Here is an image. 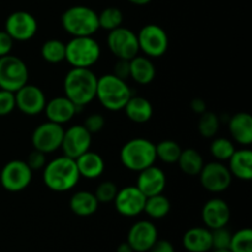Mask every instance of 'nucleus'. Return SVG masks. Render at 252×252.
<instances>
[{
    "instance_id": "1",
    "label": "nucleus",
    "mask_w": 252,
    "mask_h": 252,
    "mask_svg": "<svg viewBox=\"0 0 252 252\" xmlns=\"http://www.w3.org/2000/svg\"><path fill=\"white\" fill-rule=\"evenodd\" d=\"M97 76L91 68H71L64 76V96L76 107H85L96 98Z\"/></svg>"
},
{
    "instance_id": "2",
    "label": "nucleus",
    "mask_w": 252,
    "mask_h": 252,
    "mask_svg": "<svg viewBox=\"0 0 252 252\" xmlns=\"http://www.w3.org/2000/svg\"><path fill=\"white\" fill-rule=\"evenodd\" d=\"M42 170H43L42 179L44 185L54 192L70 191L80 180L75 159H71L65 155L47 161Z\"/></svg>"
},
{
    "instance_id": "3",
    "label": "nucleus",
    "mask_w": 252,
    "mask_h": 252,
    "mask_svg": "<svg viewBox=\"0 0 252 252\" xmlns=\"http://www.w3.org/2000/svg\"><path fill=\"white\" fill-rule=\"evenodd\" d=\"M132 95V90L127 81L118 78L115 74H103L97 78L96 98L107 111H122Z\"/></svg>"
},
{
    "instance_id": "4",
    "label": "nucleus",
    "mask_w": 252,
    "mask_h": 252,
    "mask_svg": "<svg viewBox=\"0 0 252 252\" xmlns=\"http://www.w3.org/2000/svg\"><path fill=\"white\" fill-rule=\"evenodd\" d=\"M61 24L64 31L73 37L94 36L100 30L98 14L85 5H74L62 14Z\"/></svg>"
},
{
    "instance_id": "5",
    "label": "nucleus",
    "mask_w": 252,
    "mask_h": 252,
    "mask_svg": "<svg viewBox=\"0 0 252 252\" xmlns=\"http://www.w3.org/2000/svg\"><path fill=\"white\" fill-rule=\"evenodd\" d=\"M123 166L130 171L139 172L157 161L155 144L145 138H133L125 143L120 152Z\"/></svg>"
},
{
    "instance_id": "6",
    "label": "nucleus",
    "mask_w": 252,
    "mask_h": 252,
    "mask_svg": "<svg viewBox=\"0 0 252 252\" xmlns=\"http://www.w3.org/2000/svg\"><path fill=\"white\" fill-rule=\"evenodd\" d=\"M101 57V47L93 36L73 37L65 43V61L71 68H91Z\"/></svg>"
},
{
    "instance_id": "7",
    "label": "nucleus",
    "mask_w": 252,
    "mask_h": 252,
    "mask_svg": "<svg viewBox=\"0 0 252 252\" xmlns=\"http://www.w3.org/2000/svg\"><path fill=\"white\" fill-rule=\"evenodd\" d=\"M29 83V68L21 58L11 53L0 57V89L16 93Z\"/></svg>"
},
{
    "instance_id": "8",
    "label": "nucleus",
    "mask_w": 252,
    "mask_h": 252,
    "mask_svg": "<svg viewBox=\"0 0 252 252\" xmlns=\"http://www.w3.org/2000/svg\"><path fill=\"white\" fill-rule=\"evenodd\" d=\"M139 52L145 57L159 58L167 52L169 36L161 26L157 24H148L143 26L137 33Z\"/></svg>"
},
{
    "instance_id": "9",
    "label": "nucleus",
    "mask_w": 252,
    "mask_h": 252,
    "mask_svg": "<svg viewBox=\"0 0 252 252\" xmlns=\"http://www.w3.org/2000/svg\"><path fill=\"white\" fill-rule=\"evenodd\" d=\"M32 172L24 160H11L0 171V185L9 192H21L31 184Z\"/></svg>"
},
{
    "instance_id": "10",
    "label": "nucleus",
    "mask_w": 252,
    "mask_h": 252,
    "mask_svg": "<svg viewBox=\"0 0 252 252\" xmlns=\"http://www.w3.org/2000/svg\"><path fill=\"white\" fill-rule=\"evenodd\" d=\"M107 47L117 59L130 61L139 53L137 33L123 26L108 32Z\"/></svg>"
},
{
    "instance_id": "11",
    "label": "nucleus",
    "mask_w": 252,
    "mask_h": 252,
    "mask_svg": "<svg viewBox=\"0 0 252 252\" xmlns=\"http://www.w3.org/2000/svg\"><path fill=\"white\" fill-rule=\"evenodd\" d=\"M4 31L14 41L26 42L36 36L38 31V22L31 12L17 10L6 17Z\"/></svg>"
},
{
    "instance_id": "12",
    "label": "nucleus",
    "mask_w": 252,
    "mask_h": 252,
    "mask_svg": "<svg viewBox=\"0 0 252 252\" xmlns=\"http://www.w3.org/2000/svg\"><path fill=\"white\" fill-rule=\"evenodd\" d=\"M64 135V127L58 123L47 122L41 123L34 128L31 135V143L33 149L39 150L44 154H51L61 149L62 140Z\"/></svg>"
},
{
    "instance_id": "13",
    "label": "nucleus",
    "mask_w": 252,
    "mask_h": 252,
    "mask_svg": "<svg viewBox=\"0 0 252 252\" xmlns=\"http://www.w3.org/2000/svg\"><path fill=\"white\" fill-rule=\"evenodd\" d=\"M202 187L212 193H221L230 187L233 176L228 169V165L221 161H212L204 164L198 175Z\"/></svg>"
},
{
    "instance_id": "14",
    "label": "nucleus",
    "mask_w": 252,
    "mask_h": 252,
    "mask_svg": "<svg viewBox=\"0 0 252 252\" xmlns=\"http://www.w3.org/2000/svg\"><path fill=\"white\" fill-rule=\"evenodd\" d=\"M91 142H93V134L88 132L83 125H75L64 129L63 140H62L61 149L65 157L76 159L90 150Z\"/></svg>"
},
{
    "instance_id": "15",
    "label": "nucleus",
    "mask_w": 252,
    "mask_h": 252,
    "mask_svg": "<svg viewBox=\"0 0 252 252\" xmlns=\"http://www.w3.org/2000/svg\"><path fill=\"white\" fill-rule=\"evenodd\" d=\"M147 197L139 191L137 186H127L118 189L113 203L118 214L127 218H134L144 212Z\"/></svg>"
},
{
    "instance_id": "16",
    "label": "nucleus",
    "mask_w": 252,
    "mask_h": 252,
    "mask_svg": "<svg viewBox=\"0 0 252 252\" xmlns=\"http://www.w3.org/2000/svg\"><path fill=\"white\" fill-rule=\"evenodd\" d=\"M16 108L26 116H37L43 112L46 106V95L39 86L29 84L15 93Z\"/></svg>"
},
{
    "instance_id": "17",
    "label": "nucleus",
    "mask_w": 252,
    "mask_h": 252,
    "mask_svg": "<svg viewBox=\"0 0 252 252\" xmlns=\"http://www.w3.org/2000/svg\"><path fill=\"white\" fill-rule=\"evenodd\" d=\"M159 239L157 226L149 220H139L130 226L127 243L134 252H148Z\"/></svg>"
},
{
    "instance_id": "18",
    "label": "nucleus",
    "mask_w": 252,
    "mask_h": 252,
    "mask_svg": "<svg viewBox=\"0 0 252 252\" xmlns=\"http://www.w3.org/2000/svg\"><path fill=\"white\" fill-rule=\"evenodd\" d=\"M230 217L231 212L229 204L218 197L207 201L202 208V220L204 226L209 230L226 226L230 221Z\"/></svg>"
},
{
    "instance_id": "19",
    "label": "nucleus",
    "mask_w": 252,
    "mask_h": 252,
    "mask_svg": "<svg viewBox=\"0 0 252 252\" xmlns=\"http://www.w3.org/2000/svg\"><path fill=\"white\" fill-rule=\"evenodd\" d=\"M137 187L145 197L164 193L166 187V175L164 170L152 165L138 172Z\"/></svg>"
},
{
    "instance_id": "20",
    "label": "nucleus",
    "mask_w": 252,
    "mask_h": 252,
    "mask_svg": "<svg viewBox=\"0 0 252 252\" xmlns=\"http://www.w3.org/2000/svg\"><path fill=\"white\" fill-rule=\"evenodd\" d=\"M78 111L79 108L66 96H56L47 101L43 112L46 113L47 121L64 126L73 120Z\"/></svg>"
},
{
    "instance_id": "21",
    "label": "nucleus",
    "mask_w": 252,
    "mask_h": 252,
    "mask_svg": "<svg viewBox=\"0 0 252 252\" xmlns=\"http://www.w3.org/2000/svg\"><path fill=\"white\" fill-rule=\"evenodd\" d=\"M229 133L233 142L249 147L252 143V117L248 112H238L229 118Z\"/></svg>"
},
{
    "instance_id": "22",
    "label": "nucleus",
    "mask_w": 252,
    "mask_h": 252,
    "mask_svg": "<svg viewBox=\"0 0 252 252\" xmlns=\"http://www.w3.org/2000/svg\"><path fill=\"white\" fill-rule=\"evenodd\" d=\"M80 177L88 180L98 179L105 171V160L98 153L88 150L75 159Z\"/></svg>"
},
{
    "instance_id": "23",
    "label": "nucleus",
    "mask_w": 252,
    "mask_h": 252,
    "mask_svg": "<svg viewBox=\"0 0 252 252\" xmlns=\"http://www.w3.org/2000/svg\"><path fill=\"white\" fill-rule=\"evenodd\" d=\"M182 245L189 252L212 251V233L206 226H194L184 234Z\"/></svg>"
},
{
    "instance_id": "24",
    "label": "nucleus",
    "mask_w": 252,
    "mask_h": 252,
    "mask_svg": "<svg viewBox=\"0 0 252 252\" xmlns=\"http://www.w3.org/2000/svg\"><path fill=\"white\" fill-rule=\"evenodd\" d=\"M228 169L231 176L243 181L252 179V152L249 148H243L234 152L228 160Z\"/></svg>"
},
{
    "instance_id": "25",
    "label": "nucleus",
    "mask_w": 252,
    "mask_h": 252,
    "mask_svg": "<svg viewBox=\"0 0 252 252\" xmlns=\"http://www.w3.org/2000/svg\"><path fill=\"white\" fill-rule=\"evenodd\" d=\"M157 76V69L152 58L145 56H135L129 61V78L139 85H148Z\"/></svg>"
},
{
    "instance_id": "26",
    "label": "nucleus",
    "mask_w": 252,
    "mask_h": 252,
    "mask_svg": "<svg viewBox=\"0 0 252 252\" xmlns=\"http://www.w3.org/2000/svg\"><path fill=\"white\" fill-rule=\"evenodd\" d=\"M123 111H125L128 120H130L134 123H138V125L147 123L148 121L152 120L153 113H154L152 102L148 98L134 95L130 96Z\"/></svg>"
},
{
    "instance_id": "27",
    "label": "nucleus",
    "mask_w": 252,
    "mask_h": 252,
    "mask_svg": "<svg viewBox=\"0 0 252 252\" xmlns=\"http://www.w3.org/2000/svg\"><path fill=\"white\" fill-rule=\"evenodd\" d=\"M98 201L95 194L89 191H78L70 197V211L78 217H91L98 209Z\"/></svg>"
},
{
    "instance_id": "28",
    "label": "nucleus",
    "mask_w": 252,
    "mask_h": 252,
    "mask_svg": "<svg viewBox=\"0 0 252 252\" xmlns=\"http://www.w3.org/2000/svg\"><path fill=\"white\" fill-rule=\"evenodd\" d=\"M176 164L187 176H198L204 165V159L198 150L187 148L182 150Z\"/></svg>"
},
{
    "instance_id": "29",
    "label": "nucleus",
    "mask_w": 252,
    "mask_h": 252,
    "mask_svg": "<svg viewBox=\"0 0 252 252\" xmlns=\"http://www.w3.org/2000/svg\"><path fill=\"white\" fill-rule=\"evenodd\" d=\"M171 209V203L169 198L162 193L157 194V196L147 197L144 207V213L148 214L152 219H162L170 213Z\"/></svg>"
},
{
    "instance_id": "30",
    "label": "nucleus",
    "mask_w": 252,
    "mask_h": 252,
    "mask_svg": "<svg viewBox=\"0 0 252 252\" xmlns=\"http://www.w3.org/2000/svg\"><path fill=\"white\" fill-rule=\"evenodd\" d=\"M41 57L49 64L62 63L65 61V43L61 39H48L42 44Z\"/></svg>"
},
{
    "instance_id": "31",
    "label": "nucleus",
    "mask_w": 252,
    "mask_h": 252,
    "mask_svg": "<svg viewBox=\"0 0 252 252\" xmlns=\"http://www.w3.org/2000/svg\"><path fill=\"white\" fill-rule=\"evenodd\" d=\"M212 139L213 140H212L211 145H209V152H211L212 157L217 161H228L231 155L234 154V152L236 150L233 140L224 137H214Z\"/></svg>"
},
{
    "instance_id": "32",
    "label": "nucleus",
    "mask_w": 252,
    "mask_h": 252,
    "mask_svg": "<svg viewBox=\"0 0 252 252\" xmlns=\"http://www.w3.org/2000/svg\"><path fill=\"white\" fill-rule=\"evenodd\" d=\"M157 159L161 160L165 164H175L179 160L182 149L180 144L175 140L165 139L155 144Z\"/></svg>"
},
{
    "instance_id": "33",
    "label": "nucleus",
    "mask_w": 252,
    "mask_h": 252,
    "mask_svg": "<svg viewBox=\"0 0 252 252\" xmlns=\"http://www.w3.org/2000/svg\"><path fill=\"white\" fill-rule=\"evenodd\" d=\"M219 126H220V120H219V116L217 113L206 111L202 115H199L198 133L201 134V137L207 138V139L214 138L218 133Z\"/></svg>"
},
{
    "instance_id": "34",
    "label": "nucleus",
    "mask_w": 252,
    "mask_h": 252,
    "mask_svg": "<svg viewBox=\"0 0 252 252\" xmlns=\"http://www.w3.org/2000/svg\"><path fill=\"white\" fill-rule=\"evenodd\" d=\"M123 24V12L122 10L116 6H108L103 9L98 14V26L100 29L106 31H112V30L121 27Z\"/></svg>"
},
{
    "instance_id": "35",
    "label": "nucleus",
    "mask_w": 252,
    "mask_h": 252,
    "mask_svg": "<svg viewBox=\"0 0 252 252\" xmlns=\"http://www.w3.org/2000/svg\"><path fill=\"white\" fill-rule=\"evenodd\" d=\"M228 250L230 252H252L251 229L244 228L231 234L230 245Z\"/></svg>"
},
{
    "instance_id": "36",
    "label": "nucleus",
    "mask_w": 252,
    "mask_h": 252,
    "mask_svg": "<svg viewBox=\"0 0 252 252\" xmlns=\"http://www.w3.org/2000/svg\"><path fill=\"white\" fill-rule=\"evenodd\" d=\"M118 189L117 185L112 181H103L96 187L95 194L96 199L98 201V203H111L115 199L116 194H117Z\"/></svg>"
},
{
    "instance_id": "37",
    "label": "nucleus",
    "mask_w": 252,
    "mask_h": 252,
    "mask_svg": "<svg viewBox=\"0 0 252 252\" xmlns=\"http://www.w3.org/2000/svg\"><path fill=\"white\" fill-rule=\"evenodd\" d=\"M212 233V250H228L231 240V233L224 228L211 230Z\"/></svg>"
},
{
    "instance_id": "38",
    "label": "nucleus",
    "mask_w": 252,
    "mask_h": 252,
    "mask_svg": "<svg viewBox=\"0 0 252 252\" xmlns=\"http://www.w3.org/2000/svg\"><path fill=\"white\" fill-rule=\"evenodd\" d=\"M16 108L15 93L0 89V117L9 116Z\"/></svg>"
},
{
    "instance_id": "39",
    "label": "nucleus",
    "mask_w": 252,
    "mask_h": 252,
    "mask_svg": "<svg viewBox=\"0 0 252 252\" xmlns=\"http://www.w3.org/2000/svg\"><path fill=\"white\" fill-rule=\"evenodd\" d=\"M105 125L106 120L105 117H103V115H101V113H91V115H89L88 117L85 118L83 126L88 129L89 133L96 134V133H98L100 130L103 129Z\"/></svg>"
},
{
    "instance_id": "40",
    "label": "nucleus",
    "mask_w": 252,
    "mask_h": 252,
    "mask_svg": "<svg viewBox=\"0 0 252 252\" xmlns=\"http://www.w3.org/2000/svg\"><path fill=\"white\" fill-rule=\"evenodd\" d=\"M26 162L32 171H34V170H42L44 167V165L47 164V154L39 152V150L33 149L30 153L29 157H27Z\"/></svg>"
},
{
    "instance_id": "41",
    "label": "nucleus",
    "mask_w": 252,
    "mask_h": 252,
    "mask_svg": "<svg viewBox=\"0 0 252 252\" xmlns=\"http://www.w3.org/2000/svg\"><path fill=\"white\" fill-rule=\"evenodd\" d=\"M118 78L127 80L129 78V61L125 59H117L115 66H113V73Z\"/></svg>"
},
{
    "instance_id": "42",
    "label": "nucleus",
    "mask_w": 252,
    "mask_h": 252,
    "mask_svg": "<svg viewBox=\"0 0 252 252\" xmlns=\"http://www.w3.org/2000/svg\"><path fill=\"white\" fill-rule=\"evenodd\" d=\"M14 42V39H12L6 32L0 31V57H4L6 56V54L11 53Z\"/></svg>"
},
{
    "instance_id": "43",
    "label": "nucleus",
    "mask_w": 252,
    "mask_h": 252,
    "mask_svg": "<svg viewBox=\"0 0 252 252\" xmlns=\"http://www.w3.org/2000/svg\"><path fill=\"white\" fill-rule=\"evenodd\" d=\"M148 252H175V248L169 240H159L149 249Z\"/></svg>"
},
{
    "instance_id": "44",
    "label": "nucleus",
    "mask_w": 252,
    "mask_h": 252,
    "mask_svg": "<svg viewBox=\"0 0 252 252\" xmlns=\"http://www.w3.org/2000/svg\"><path fill=\"white\" fill-rule=\"evenodd\" d=\"M189 107H191V110L193 111L194 113H197V115H202V113L206 112L207 111V103L204 100L197 97V98H193V100L191 101V103H189Z\"/></svg>"
},
{
    "instance_id": "45",
    "label": "nucleus",
    "mask_w": 252,
    "mask_h": 252,
    "mask_svg": "<svg viewBox=\"0 0 252 252\" xmlns=\"http://www.w3.org/2000/svg\"><path fill=\"white\" fill-rule=\"evenodd\" d=\"M117 252H134V251H133V249L130 248L129 244L126 241V243H122V244H120V245H118Z\"/></svg>"
},
{
    "instance_id": "46",
    "label": "nucleus",
    "mask_w": 252,
    "mask_h": 252,
    "mask_svg": "<svg viewBox=\"0 0 252 252\" xmlns=\"http://www.w3.org/2000/svg\"><path fill=\"white\" fill-rule=\"evenodd\" d=\"M127 1H129L133 5H137V6H144V5L152 2V0H127Z\"/></svg>"
},
{
    "instance_id": "47",
    "label": "nucleus",
    "mask_w": 252,
    "mask_h": 252,
    "mask_svg": "<svg viewBox=\"0 0 252 252\" xmlns=\"http://www.w3.org/2000/svg\"><path fill=\"white\" fill-rule=\"evenodd\" d=\"M212 252H230L229 250H213Z\"/></svg>"
}]
</instances>
